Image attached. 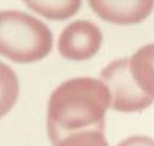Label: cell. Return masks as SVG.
<instances>
[{
    "mask_svg": "<svg viewBox=\"0 0 154 146\" xmlns=\"http://www.w3.org/2000/svg\"><path fill=\"white\" fill-rule=\"evenodd\" d=\"M53 45L50 29L21 11H0V54L17 63L44 59Z\"/></svg>",
    "mask_w": 154,
    "mask_h": 146,
    "instance_id": "2",
    "label": "cell"
},
{
    "mask_svg": "<svg viewBox=\"0 0 154 146\" xmlns=\"http://www.w3.org/2000/svg\"><path fill=\"white\" fill-rule=\"evenodd\" d=\"M118 146H154V140L146 136H131L118 143Z\"/></svg>",
    "mask_w": 154,
    "mask_h": 146,
    "instance_id": "9",
    "label": "cell"
},
{
    "mask_svg": "<svg viewBox=\"0 0 154 146\" xmlns=\"http://www.w3.org/2000/svg\"><path fill=\"white\" fill-rule=\"evenodd\" d=\"M18 79L11 66L0 62V118H3L17 103Z\"/></svg>",
    "mask_w": 154,
    "mask_h": 146,
    "instance_id": "7",
    "label": "cell"
},
{
    "mask_svg": "<svg viewBox=\"0 0 154 146\" xmlns=\"http://www.w3.org/2000/svg\"><path fill=\"white\" fill-rule=\"evenodd\" d=\"M101 82L110 94V106L116 112H140L154 103L134 82L130 72V57L110 62L101 71Z\"/></svg>",
    "mask_w": 154,
    "mask_h": 146,
    "instance_id": "3",
    "label": "cell"
},
{
    "mask_svg": "<svg viewBox=\"0 0 154 146\" xmlns=\"http://www.w3.org/2000/svg\"><path fill=\"white\" fill-rule=\"evenodd\" d=\"M101 41L103 35L94 23L79 20L63 29L59 36L57 47L59 53L65 59L82 62L97 54L101 47Z\"/></svg>",
    "mask_w": 154,
    "mask_h": 146,
    "instance_id": "4",
    "label": "cell"
},
{
    "mask_svg": "<svg viewBox=\"0 0 154 146\" xmlns=\"http://www.w3.org/2000/svg\"><path fill=\"white\" fill-rule=\"evenodd\" d=\"M92 11L112 24L130 26L143 21L154 8V0H88Z\"/></svg>",
    "mask_w": 154,
    "mask_h": 146,
    "instance_id": "5",
    "label": "cell"
},
{
    "mask_svg": "<svg viewBox=\"0 0 154 146\" xmlns=\"http://www.w3.org/2000/svg\"><path fill=\"white\" fill-rule=\"evenodd\" d=\"M56 146H107L103 131H82L62 139Z\"/></svg>",
    "mask_w": 154,
    "mask_h": 146,
    "instance_id": "8",
    "label": "cell"
},
{
    "mask_svg": "<svg viewBox=\"0 0 154 146\" xmlns=\"http://www.w3.org/2000/svg\"><path fill=\"white\" fill-rule=\"evenodd\" d=\"M33 12L48 20H66L80 9L82 0H23Z\"/></svg>",
    "mask_w": 154,
    "mask_h": 146,
    "instance_id": "6",
    "label": "cell"
},
{
    "mask_svg": "<svg viewBox=\"0 0 154 146\" xmlns=\"http://www.w3.org/2000/svg\"><path fill=\"white\" fill-rule=\"evenodd\" d=\"M109 106V89L97 79L79 77L57 86L47 107V133L53 146L75 133L104 131Z\"/></svg>",
    "mask_w": 154,
    "mask_h": 146,
    "instance_id": "1",
    "label": "cell"
}]
</instances>
